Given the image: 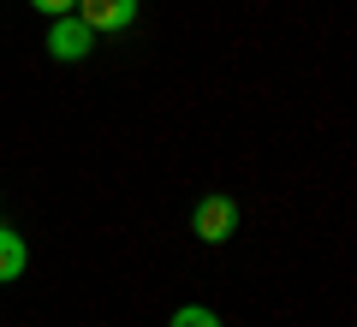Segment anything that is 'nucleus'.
Segmentation results:
<instances>
[{"label":"nucleus","mask_w":357,"mask_h":327,"mask_svg":"<svg viewBox=\"0 0 357 327\" xmlns=\"http://www.w3.org/2000/svg\"><path fill=\"white\" fill-rule=\"evenodd\" d=\"M89 48H96V30H89L77 13H60L48 24V54H54V60L77 66V60H89Z\"/></svg>","instance_id":"f03ea898"},{"label":"nucleus","mask_w":357,"mask_h":327,"mask_svg":"<svg viewBox=\"0 0 357 327\" xmlns=\"http://www.w3.org/2000/svg\"><path fill=\"white\" fill-rule=\"evenodd\" d=\"M30 268V244L18 238L13 227H0V286H6V280H18Z\"/></svg>","instance_id":"20e7f679"},{"label":"nucleus","mask_w":357,"mask_h":327,"mask_svg":"<svg viewBox=\"0 0 357 327\" xmlns=\"http://www.w3.org/2000/svg\"><path fill=\"white\" fill-rule=\"evenodd\" d=\"M30 6H36V13H48V18H60V13H72L77 0H30Z\"/></svg>","instance_id":"423d86ee"},{"label":"nucleus","mask_w":357,"mask_h":327,"mask_svg":"<svg viewBox=\"0 0 357 327\" xmlns=\"http://www.w3.org/2000/svg\"><path fill=\"white\" fill-rule=\"evenodd\" d=\"M72 13L102 36V30H131L137 24V0H77Z\"/></svg>","instance_id":"7ed1b4c3"},{"label":"nucleus","mask_w":357,"mask_h":327,"mask_svg":"<svg viewBox=\"0 0 357 327\" xmlns=\"http://www.w3.org/2000/svg\"><path fill=\"white\" fill-rule=\"evenodd\" d=\"M191 232H197L203 244H227L232 232H238V202H232L227 190L203 197V202H197V214H191Z\"/></svg>","instance_id":"f257e3e1"},{"label":"nucleus","mask_w":357,"mask_h":327,"mask_svg":"<svg viewBox=\"0 0 357 327\" xmlns=\"http://www.w3.org/2000/svg\"><path fill=\"white\" fill-rule=\"evenodd\" d=\"M167 327H227V321H220V315L208 310V303H178Z\"/></svg>","instance_id":"39448f33"}]
</instances>
